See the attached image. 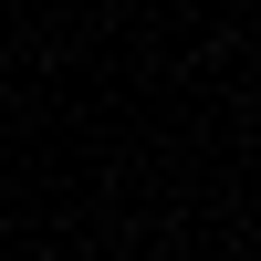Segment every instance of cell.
I'll return each mask as SVG.
<instances>
[]
</instances>
